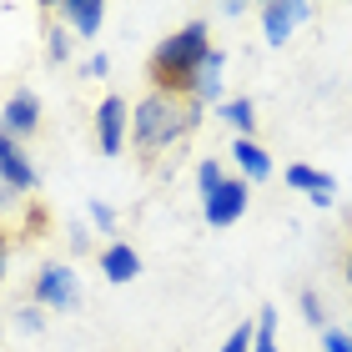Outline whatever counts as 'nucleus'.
<instances>
[{
	"label": "nucleus",
	"instance_id": "f257e3e1",
	"mask_svg": "<svg viewBox=\"0 0 352 352\" xmlns=\"http://www.w3.org/2000/svg\"><path fill=\"white\" fill-rule=\"evenodd\" d=\"M217 45L206 41V25L201 21H191L182 25L176 36H166L162 45H156V56H151V81L162 96H186V91H197V71L206 66V56H212Z\"/></svg>",
	"mask_w": 352,
	"mask_h": 352
},
{
	"label": "nucleus",
	"instance_id": "f03ea898",
	"mask_svg": "<svg viewBox=\"0 0 352 352\" xmlns=\"http://www.w3.org/2000/svg\"><path fill=\"white\" fill-rule=\"evenodd\" d=\"M197 106H201V101H182V96L151 91L146 101L136 106V116H131L136 146H141V151H162V146H171V141H182L191 126H197Z\"/></svg>",
	"mask_w": 352,
	"mask_h": 352
},
{
	"label": "nucleus",
	"instance_id": "7ed1b4c3",
	"mask_svg": "<svg viewBox=\"0 0 352 352\" xmlns=\"http://www.w3.org/2000/svg\"><path fill=\"white\" fill-rule=\"evenodd\" d=\"M247 212V182H221L217 197H206V221L212 227H232Z\"/></svg>",
	"mask_w": 352,
	"mask_h": 352
},
{
	"label": "nucleus",
	"instance_id": "20e7f679",
	"mask_svg": "<svg viewBox=\"0 0 352 352\" xmlns=\"http://www.w3.org/2000/svg\"><path fill=\"white\" fill-rule=\"evenodd\" d=\"M36 302L41 307H71L76 302V272L71 267H45L36 277Z\"/></svg>",
	"mask_w": 352,
	"mask_h": 352
},
{
	"label": "nucleus",
	"instance_id": "39448f33",
	"mask_svg": "<svg viewBox=\"0 0 352 352\" xmlns=\"http://www.w3.org/2000/svg\"><path fill=\"white\" fill-rule=\"evenodd\" d=\"M96 131H101V151L106 156H121V141H126V101L121 96H106L101 111H96Z\"/></svg>",
	"mask_w": 352,
	"mask_h": 352
},
{
	"label": "nucleus",
	"instance_id": "423d86ee",
	"mask_svg": "<svg viewBox=\"0 0 352 352\" xmlns=\"http://www.w3.org/2000/svg\"><path fill=\"white\" fill-rule=\"evenodd\" d=\"M36 126H41V101H36L30 91L10 96V101H6V116H0V131L15 141V136H30Z\"/></svg>",
	"mask_w": 352,
	"mask_h": 352
},
{
	"label": "nucleus",
	"instance_id": "0eeeda50",
	"mask_svg": "<svg viewBox=\"0 0 352 352\" xmlns=\"http://www.w3.org/2000/svg\"><path fill=\"white\" fill-rule=\"evenodd\" d=\"M0 182H6L10 191H30L36 186V166L21 156V146H15L6 131H0Z\"/></svg>",
	"mask_w": 352,
	"mask_h": 352
},
{
	"label": "nucleus",
	"instance_id": "6e6552de",
	"mask_svg": "<svg viewBox=\"0 0 352 352\" xmlns=\"http://www.w3.org/2000/svg\"><path fill=\"white\" fill-rule=\"evenodd\" d=\"M307 15H312V6H282V0H277V6H267V10H262V30H267V41H272V45H287L292 25H297V21H307Z\"/></svg>",
	"mask_w": 352,
	"mask_h": 352
},
{
	"label": "nucleus",
	"instance_id": "1a4fd4ad",
	"mask_svg": "<svg viewBox=\"0 0 352 352\" xmlns=\"http://www.w3.org/2000/svg\"><path fill=\"white\" fill-rule=\"evenodd\" d=\"M232 156H236V166L247 171V182H267V176H272V156H267L252 136H236V141H232Z\"/></svg>",
	"mask_w": 352,
	"mask_h": 352
},
{
	"label": "nucleus",
	"instance_id": "9d476101",
	"mask_svg": "<svg viewBox=\"0 0 352 352\" xmlns=\"http://www.w3.org/2000/svg\"><path fill=\"white\" fill-rule=\"evenodd\" d=\"M101 272H106L111 282H131L136 272H141V257H136V252L126 247V242H116V247H106V252H101Z\"/></svg>",
	"mask_w": 352,
	"mask_h": 352
},
{
	"label": "nucleus",
	"instance_id": "9b49d317",
	"mask_svg": "<svg viewBox=\"0 0 352 352\" xmlns=\"http://www.w3.org/2000/svg\"><path fill=\"white\" fill-rule=\"evenodd\" d=\"M60 15H66L81 36H96V30H101V21H106V6H101V0H66V6H60Z\"/></svg>",
	"mask_w": 352,
	"mask_h": 352
},
{
	"label": "nucleus",
	"instance_id": "f8f14e48",
	"mask_svg": "<svg viewBox=\"0 0 352 352\" xmlns=\"http://www.w3.org/2000/svg\"><path fill=\"white\" fill-rule=\"evenodd\" d=\"M221 66H227V56H221V51L206 56V66L197 71V91H191V101H221Z\"/></svg>",
	"mask_w": 352,
	"mask_h": 352
},
{
	"label": "nucleus",
	"instance_id": "ddd939ff",
	"mask_svg": "<svg viewBox=\"0 0 352 352\" xmlns=\"http://www.w3.org/2000/svg\"><path fill=\"white\" fill-rule=\"evenodd\" d=\"M221 121H227V126H236V131H252V126H257V111H252V101H247V96H242V101H227V106H221Z\"/></svg>",
	"mask_w": 352,
	"mask_h": 352
},
{
	"label": "nucleus",
	"instance_id": "4468645a",
	"mask_svg": "<svg viewBox=\"0 0 352 352\" xmlns=\"http://www.w3.org/2000/svg\"><path fill=\"white\" fill-rule=\"evenodd\" d=\"M252 352H277V307H262V317H257V342H252Z\"/></svg>",
	"mask_w": 352,
	"mask_h": 352
},
{
	"label": "nucleus",
	"instance_id": "2eb2a0df",
	"mask_svg": "<svg viewBox=\"0 0 352 352\" xmlns=\"http://www.w3.org/2000/svg\"><path fill=\"white\" fill-rule=\"evenodd\" d=\"M327 176L322 171H312V166H287V186H297V191H317Z\"/></svg>",
	"mask_w": 352,
	"mask_h": 352
},
{
	"label": "nucleus",
	"instance_id": "dca6fc26",
	"mask_svg": "<svg viewBox=\"0 0 352 352\" xmlns=\"http://www.w3.org/2000/svg\"><path fill=\"white\" fill-rule=\"evenodd\" d=\"M252 342H257V327H232V338L221 342V352H252Z\"/></svg>",
	"mask_w": 352,
	"mask_h": 352
},
{
	"label": "nucleus",
	"instance_id": "f3484780",
	"mask_svg": "<svg viewBox=\"0 0 352 352\" xmlns=\"http://www.w3.org/2000/svg\"><path fill=\"white\" fill-rule=\"evenodd\" d=\"M197 182H201V197H217V186L227 182V176H221V166H217V162H201V171H197Z\"/></svg>",
	"mask_w": 352,
	"mask_h": 352
},
{
	"label": "nucleus",
	"instance_id": "a211bd4d",
	"mask_svg": "<svg viewBox=\"0 0 352 352\" xmlns=\"http://www.w3.org/2000/svg\"><path fill=\"white\" fill-rule=\"evenodd\" d=\"M302 317H307L312 327H322L327 317H322V302H317V292H302Z\"/></svg>",
	"mask_w": 352,
	"mask_h": 352
},
{
	"label": "nucleus",
	"instance_id": "6ab92c4d",
	"mask_svg": "<svg viewBox=\"0 0 352 352\" xmlns=\"http://www.w3.org/2000/svg\"><path fill=\"white\" fill-rule=\"evenodd\" d=\"M322 342H327V352H352V338H347V332H327V327H322Z\"/></svg>",
	"mask_w": 352,
	"mask_h": 352
},
{
	"label": "nucleus",
	"instance_id": "aec40b11",
	"mask_svg": "<svg viewBox=\"0 0 352 352\" xmlns=\"http://www.w3.org/2000/svg\"><path fill=\"white\" fill-rule=\"evenodd\" d=\"M71 56V41H66V30H51V60H66Z\"/></svg>",
	"mask_w": 352,
	"mask_h": 352
},
{
	"label": "nucleus",
	"instance_id": "412c9836",
	"mask_svg": "<svg viewBox=\"0 0 352 352\" xmlns=\"http://www.w3.org/2000/svg\"><path fill=\"white\" fill-rule=\"evenodd\" d=\"M15 317H21V327H25V332H41V322H45L41 307H25V312H15Z\"/></svg>",
	"mask_w": 352,
	"mask_h": 352
},
{
	"label": "nucleus",
	"instance_id": "4be33fe9",
	"mask_svg": "<svg viewBox=\"0 0 352 352\" xmlns=\"http://www.w3.org/2000/svg\"><path fill=\"white\" fill-rule=\"evenodd\" d=\"M91 217H96V221H101V227H106V232H111V227H116V217H111V206H101V201H91Z\"/></svg>",
	"mask_w": 352,
	"mask_h": 352
},
{
	"label": "nucleus",
	"instance_id": "5701e85b",
	"mask_svg": "<svg viewBox=\"0 0 352 352\" xmlns=\"http://www.w3.org/2000/svg\"><path fill=\"white\" fill-rule=\"evenodd\" d=\"M106 71H111L106 56H91V60H86V76H91V81H96V76H106Z\"/></svg>",
	"mask_w": 352,
	"mask_h": 352
},
{
	"label": "nucleus",
	"instance_id": "b1692460",
	"mask_svg": "<svg viewBox=\"0 0 352 352\" xmlns=\"http://www.w3.org/2000/svg\"><path fill=\"white\" fill-rule=\"evenodd\" d=\"M71 247H76V252H86V247H91V236H86V227H71Z\"/></svg>",
	"mask_w": 352,
	"mask_h": 352
},
{
	"label": "nucleus",
	"instance_id": "393cba45",
	"mask_svg": "<svg viewBox=\"0 0 352 352\" xmlns=\"http://www.w3.org/2000/svg\"><path fill=\"white\" fill-rule=\"evenodd\" d=\"M0 277H6V232H0Z\"/></svg>",
	"mask_w": 352,
	"mask_h": 352
},
{
	"label": "nucleus",
	"instance_id": "a878e982",
	"mask_svg": "<svg viewBox=\"0 0 352 352\" xmlns=\"http://www.w3.org/2000/svg\"><path fill=\"white\" fill-rule=\"evenodd\" d=\"M6 197H10V186H6V182H0V206H6Z\"/></svg>",
	"mask_w": 352,
	"mask_h": 352
},
{
	"label": "nucleus",
	"instance_id": "bb28decb",
	"mask_svg": "<svg viewBox=\"0 0 352 352\" xmlns=\"http://www.w3.org/2000/svg\"><path fill=\"white\" fill-rule=\"evenodd\" d=\"M347 282H352V252H347Z\"/></svg>",
	"mask_w": 352,
	"mask_h": 352
},
{
	"label": "nucleus",
	"instance_id": "cd10ccee",
	"mask_svg": "<svg viewBox=\"0 0 352 352\" xmlns=\"http://www.w3.org/2000/svg\"><path fill=\"white\" fill-rule=\"evenodd\" d=\"M347 338H352V332H347Z\"/></svg>",
	"mask_w": 352,
	"mask_h": 352
}]
</instances>
